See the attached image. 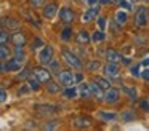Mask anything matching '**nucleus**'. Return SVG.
<instances>
[{
  "label": "nucleus",
  "mask_w": 149,
  "mask_h": 131,
  "mask_svg": "<svg viewBox=\"0 0 149 131\" xmlns=\"http://www.w3.org/2000/svg\"><path fill=\"white\" fill-rule=\"evenodd\" d=\"M133 21H135V24L138 27H148L149 26V8L148 6H139L135 13Z\"/></svg>",
  "instance_id": "f257e3e1"
},
{
  "label": "nucleus",
  "mask_w": 149,
  "mask_h": 131,
  "mask_svg": "<svg viewBox=\"0 0 149 131\" xmlns=\"http://www.w3.org/2000/svg\"><path fill=\"white\" fill-rule=\"evenodd\" d=\"M61 54H63V59L66 61V64H69L72 69H82V61L74 53H71L69 50H63Z\"/></svg>",
  "instance_id": "f03ea898"
},
{
  "label": "nucleus",
  "mask_w": 149,
  "mask_h": 131,
  "mask_svg": "<svg viewBox=\"0 0 149 131\" xmlns=\"http://www.w3.org/2000/svg\"><path fill=\"white\" fill-rule=\"evenodd\" d=\"M59 19H61V22H64L66 26H71L72 22L75 21V13L72 11L69 6H64V8L59 10Z\"/></svg>",
  "instance_id": "7ed1b4c3"
},
{
  "label": "nucleus",
  "mask_w": 149,
  "mask_h": 131,
  "mask_svg": "<svg viewBox=\"0 0 149 131\" xmlns=\"http://www.w3.org/2000/svg\"><path fill=\"white\" fill-rule=\"evenodd\" d=\"M52 61H53V48L48 46V45H45L43 50L39 53V62L42 64V66H48Z\"/></svg>",
  "instance_id": "20e7f679"
},
{
  "label": "nucleus",
  "mask_w": 149,
  "mask_h": 131,
  "mask_svg": "<svg viewBox=\"0 0 149 131\" xmlns=\"http://www.w3.org/2000/svg\"><path fill=\"white\" fill-rule=\"evenodd\" d=\"M32 72H34V75H36L42 83H48V82H52V72H50V69H47V67H43V66L36 67V69H34Z\"/></svg>",
  "instance_id": "39448f33"
},
{
  "label": "nucleus",
  "mask_w": 149,
  "mask_h": 131,
  "mask_svg": "<svg viewBox=\"0 0 149 131\" xmlns=\"http://www.w3.org/2000/svg\"><path fill=\"white\" fill-rule=\"evenodd\" d=\"M103 72L107 78H117L119 73H120V69H119V66H117V62H107L103 66Z\"/></svg>",
  "instance_id": "423d86ee"
},
{
  "label": "nucleus",
  "mask_w": 149,
  "mask_h": 131,
  "mask_svg": "<svg viewBox=\"0 0 149 131\" xmlns=\"http://www.w3.org/2000/svg\"><path fill=\"white\" fill-rule=\"evenodd\" d=\"M120 101V91L117 88H109L104 93V102L106 104H117Z\"/></svg>",
  "instance_id": "0eeeda50"
},
{
  "label": "nucleus",
  "mask_w": 149,
  "mask_h": 131,
  "mask_svg": "<svg viewBox=\"0 0 149 131\" xmlns=\"http://www.w3.org/2000/svg\"><path fill=\"white\" fill-rule=\"evenodd\" d=\"M59 73V83L64 86H72L75 85V75L72 72H69V70H63V72H58Z\"/></svg>",
  "instance_id": "6e6552de"
},
{
  "label": "nucleus",
  "mask_w": 149,
  "mask_h": 131,
  "mask_svg": "<svg viewBox=\"0 0 149 131\" xmlns=\"http://www.w3.org/2000/svg\"><path fill=\"white\" fill-rule=\"evenodd\" d=\"M98 13H100V5H93L84 13L82 19H84V22H90V21H93V19L98 16Z\"/></svg>",
  "instance_id": "1a4fd4ad"
},
{
  "label": "nucleus",
  "mask_w": 149,
  "mask_h": 131,
  "mask_svg": "<svg viewBox=\"0 0 149 131\" xmlns=\"http://www.w3.org/2000/svg\"><path fill=\"white\" fill-rule=\"evenodd\" d=\"M104 54H106L107 62H122V59H123L122 54H120L119 51H116L114 48H107Z\"/></svg>",
  "instance_id": "9d476101"
},
{
  "label": "nucleus",
  "mask_w": 149,
  "mask_h": 131,
  "mask_svg": "<svg viewBox=\"0 0 149 131\" xmlns=\"http://www.w3.org/2000/svg\"><path fill=\"white\" fill-rule=\"evenodd\" d=\"M56 11H58V5H56V3H47V5L43 6V10H42L43 18H47V19L55 18Z\"/></svg>",
  "instance_id": "9b49d317"
},
{
  "label": "nucleus",
  "mask_w": 149,
  "mask_h": 131,
  "mask_svg": "<svg viewBox=\"0 0 149 131\" xmlns=\"http://www.w3.org/2000/svg\"><path fill=\"white\" fill-rule=\"evenodd\" d=\"M5 70L7 72H18V70L21 69V61H18L16 58H13V59H8V61H5Z\"/></svg>",
  "instance_id": "f8f14e48"
},
{
  "label": "nucleus",
  "mask_w": 149,
  "mask_h": 131,
  "mask_svg": "<svg viewBox=\"0 0 149 131\" xmlns=\"http://www.w3.org/2000/svg\"><path fill=\"white\" fill-rule=\"evenodd\" d=\"M72 125H74L75 128H88L91 125V120L88 117L80 115V117H74V118H72Z\"/></svg>",
  "instance_id": "ddd939ff"
},
{
  "label": "nucleus",
  "mask_w": 149,
  "mask_h": 131,
  "mask_svg": "<svg viewBox=\"0 0 149 131\" xmlns=\"http://www.w3.org/2000/svg\"><path fill=\"white\" fill-rule=\"evenodd\" d=\"M79 91H80V98H84V99H88V98L93 96L91 85H88V83H82V85L79 86Z\"/></svg>",
  "instance_id": "4468645a"
},
{
  "label": "nucleus",
  "mask_w": 149,
  "mask_h": 131,
  "mask_svg": "<svg viewBox=\"0 0 149 131\" xmlns=\"http://www.w3.org/2000/svg\"><path fill=\"white\" fill-rule=\"evenodd\" d=\"M11 42H13L15 45H21V46H24L27 40H26L24 32H15V34H11Z\"/></svg>",
  "instance_id": "2eb2a0df"
},
{
  "label": "nucleus",
  "mask_w": 149,
  "mask_h": 131,
  "mask_svg": "<svg viewBox=\"0 0 149 131\" xmlns=\"http://www.w3.org/2000/svg\"><path fill=\"white\" fill-rule=\"evenodd\" d=\"M63 94L66 96V99H75L79 94H80V91H79V88H75V86L72 85V86H66V89L63 91Z\"/></svg>",
  "instance_id": "dca6fc26"
},
{
  "label": "nucleus",
  "mask_w": 149,
  "mask_h": 131,
  "mask_svg": "<svg viewBox=\"0 0 149 131\" xmlns=\"http://www.w3.org/2000/svg\"><path fill=\"white\" fill-rule=\"evenodd\" d=\"M91 85V91H93V96L96 99H104V93H103V89L104 88H101L100 85H98L96 82H93V83H90Z\"/></svg>",
  "instance_id": "f3484780"
},
{
  "label": "nucleus",
  "mask_w": 149,
  "mask_h": 131,
  "mask_svg": "<svg viewBox=\"0 0 149 131\" xmlns=\"http://www.w3.org/2000/svg\"><path fill=\"white\" fill-rule=\"evenodd\" d=\"M40 80L37 78L36 75H29V78H27V85H29V89H32V91H37V89L40 88Z\"/></svg>",
  "instance_id": "a211bd4d"
},
{
  "label": "nucleus",
  "mask_w": 149,
  "mask_h": 131,
  "mask_svg": "<svg viewBox=\"0 0 149 131\" xmlns=\"http://www.w3.org/2000/svg\"><path fill=\"white\" fill-rule=\"evenodd\" d=\"M15 58L18 61H21V62L26 61V53H24V48L21 45H15Z\"/></svg>",
  "instance_id": "6ab92c4d"
},
{
  "label": "nucleus",
  "mask_w": 149,
  "mask_h": 131,
  "mask_svg": "<svg viewBox=\"0 0 149 131\" xmlns=\"http://www.w3.org/2000/svg\"><path fill=\"white\" fill-rule=\"evenodd\" d=\"M90 40H91V37H90V34H88L87 30H80V32L77 34V42H79L80 45H87Z\"/></svg>",
  "instance_id": "aec40b11"
},
{
  "label": "nucleus",
  "mask_w": 149,
  "mask_h": 131,
  "mask_svg": "<svg viewBox=\"0 0 149 131\" xmlns=\"http://www.w3.org/2000/svg\"><path fill=\"white\" fill-rule=\"evenodd\" d=\"M36 109L40 112H56L58 110V105H52V104H36Z\"/></svg>",
  "instance_id": "412c9836"
},
{
  "label": "nucleus",
  "mask_w": 149,
  "mask_h": 131,
  "mask_svg": "<svg viewBox=\"0 0 149 131\" xmlns=\"http://www.w3.org/2000/svg\"><path fill=\"white\" fill-rule=\"evenodd\" d=\"M47 91L52 93V94H58L59 91H61V85L56 82H48L47 83Z\"/></svg>",
  "instance_id": "4be33fe9"
},
{
  "label": "nucleus",
  "mask_w": 149,
  "mask_h": 131,
  "mask_svg": "<svg viewBox=\"0 0 149 131\" xmlns=\"http://www.w3.org/2000/svg\"><path fill=\"white\" fill-rule=\"evenodd\" d=\"M98 117L104 121H111L117 118V114H114V112H98Z\"/></svg>",
  "instance_id": "5701e85b"
},
{
  "label": "nucleus",
  "mask_w": 149,
  "mask_h": 131,
  "mask_svg": "<svg viewBox=\"0 0 149 131\" xmlns=\"http://www.w3.org/2000/svg\"><path fill=\"white\" fill-rule=\"evenodd\" d=\"M93 80L101 86V88H104V89H109L111 88V82L107 80V77H106V78H104V77H95Z\"/></svg>",
  "instance_id": "b1692460"
},
{
  "label": "nucleus",
  "mask_w": 149,
  "mask_h": 131,
  "mask_svg": "<svg viewBox=\"0 0 149 131\" xmlns=\"http://www.w3.org/2000/svg\"><path fill=\"white\" fill-rule=\"evenodd\" d=\"M116 21H117V24H119V26H123L127 21H128V15H127L125 11H117Z\"/></svg>",
  "instance_id": "393cba45"
},
{
  "label": "nucleus",
  "mask_w": 149,
  "mask_h": 131,
  "mask_svg": "<svg viewBox=\"0 0 149 131\" xmlns=\"http://www.w3.org/2000/svg\"><path fill=\"white\" fill-rule=\"evenodd\" d=\"M8 42H11V35H8L7 29H2V32H0V43L2 45H7Z\"/></svg>",
  "instance_id": "a878e982"
},
{
  "label": "nucleus",
  "mask_w": 149,
  "mask_h": 131,
  "mask_svg": "<svg viewBox=\"0 0 149 131\" xmlns=\"http://www.w3.org/2000/svg\"><path fill=\"white\" fill-rule=\"evenodd\" d=\"M103 40H104V32H103V29H101V30L93 32V35H91V42H95V43H100V42H103Z\"/></svg>",
  "instance_id": "bb28decb"
},
{
  "label": "nucleus",
  "mask_w": 149,
  "mask_h": 131,
  "mask_svg": "<svg viewBox=\"0 0 149 131\" xmlns=\"http://www.w3.org/2000/svg\"><path fill=\"white\" fill-rule=\"evenodd\" d=\"M135 118H136V114L133 110H123V114H122L123 121H132V120H135Z\"/></svg>",
  "instance_id": "cd10ccee"
},
{
  "label": "nucleus",
  "mask_w": 149,
  "mask_h": 131,
  "mask_svg": "<svg viewBox=\"0 0 149 131\" xmlns=\"http://www.w3.org/2000/svg\"><path fill=\"white\" fill-rule=\"evenodd\" d=\"M0 58H2V62L8 61V58H10V51H8L7 45H2L0 46Z\"/></svg>",
  "instance_id": "c85d7f7f"
},
{
  "label": "nucleus",
  "mask_w": 149,
  "mask_h": 131,
  "mask_svg": "<svg viewBox=\"0 0 149 131\" xmlns=\"http://www.w3.org/2000/svg\"><path fill=\"white\" fill-rule=\"evenodd\" d=\"M71 37H72V27L71 26H66L61 32V38L63 40H71Z\"/></svg>",
  "instance_id": "c756f323"
},
{
  "label": "nucleus",
  "mask_w": 149,
  "mask_h": 131,
  "mask_svg": "<svg viewBox=\"0 0 149 131\" xmlns=\"http://www.w3.org/2000/svg\"><path fill=\"white\" fill-rule=\"evenodd\" d=\"M122 91L125 93V94H128L132 99H136V98H138V93H136V89H133V88H128V86H123V88H122Z\"/></svg>",
  "instance_id": "7c9ffc66"
},
{
  "label": "nucleus",
  "mask_w": 149,
  "mask_h": 131,
  "mask_svg": "<svg viewBox=\"0 0 149 131\" xmlns=\"http://www.w3.org/2000/svg\"><path fill=\"white\" fill-rule=\"evenodd\" d=\"M31 6L32 8H43L45 6V0H31Z\"/></svg>",
  "instance_id": "2f4dec72"
},
{
  "label": "nucleus",
  "mask_w": 149,
  "mask_h": 131,
  "mask_svg": "<svg viewBox=\"0 0 149 131\" xmlns=\"http://www.w3.org/2000/svg\"><path fill=\"white\" fill-rule=\"evenodd\" d=\"M101 67V64H100V61H91V62H88L87 64V69H90V70H98Z\"/></svg>",
  "instance_id": "473e14b6"
},
{
  "label": "nucleus",
  "mask_w": 149,
  "mask_h": 131,
  "mask_svg": "<svg viewBox=\"0 0 149 131\" xmlns=\"http://www.w3.org/2000/svg\"><path fill=\"white\" fill-rule=\"evenodd\" d=\"M58 126V121L52 120V121H47V125H43V130H55Z\"/></svg>",
  "instance_id": "72a5a7b5"
},
{
  "label": "nucleus",
  "mask_w": 149,
  "mask_h": 131,
  "mask_svg": "<svg viewBox=\"0 0 149 131\" xmlns=\"http://www.w3.org/2000/svg\"><path fill=\"white\" fill-rule=\"evenodd\" d=\"M130 72H132L133 77H141V72H139L138 64H136V66H132V67H130Z\"/></svg>",
  "instance_id": "f704fd0d"
},
{
  "label": "nucleus",
  "mask_w": 149,
  "mask_h": 131,
  "mask_svg": "<svg viewBox=\"0 0 149 131\" xmlns=\"http://www.w3.org/2000/svg\"><path fill=\"white\" fill-rule=\"evenodd\" d=\"M29 75H31L29 70H23L21 73H18L16 78H18V80H27V78H29Z\"/></svg>",
  "instance_id": "c9c22d12"
},
{
  "label": "nucleus",
  "mask_w": 149,
  "mask_h": 131,
  "mask_svg": "<svg viewBox=\"0 0 149 131\" xmlns=\"http://www.w3.org/2000/svg\"><path fill=\"white\" fill-rule=\"evenodd\" d=\"M119 5L122 6V8H125V10H132V3H130L128 0H120Z\"/></svg>",
  "instance_id": "e433bc0d"
},
{
  "label": "nucleus",
  "mask_w": 149,
  "mask_h": 131,
  "mask_svg": "<svg viewBox=\"0 0 149 131\" xmlns=\"http://www.w3.org/2000/svg\"><path fill=\"white\" fill-rule=\"evenodd\" d=\"M139 107H141L144 112H149V102H148V99H144V101L139 102Z\"/></svg>",
  "instance_id": "4c0bfd02"
},
{
  "label": "nucleus",
  "mask_w": 149,
  "mask_h": 131,
  "mask_svg": "<svg viewBox=\"0 0 149 131\" xmlns=\"http://www.w3.org/2000/svg\"><path fill=\"white\" fill-rule=\"evenodd\" d=\"M141 78L144 80V82H149V67H146V69L141 72Z\"/></svg>",
  "instance_id": "58836bf2"
},
{
  "label": "nucleus",
  "mask_w": 149,
  "mask_h": 131,
  "mask_svg": "<svg viewBox=\"0 0 149 131\" xmlns=\"http://www.w3.org/2000/svg\"><path fill=\"white\" fill-rule=\"evenodd\" d=\"M39 46H45V45H43V42L40 40V38H36V40L32 42V50L34 48H39Z\"/></svg>",
  "instance_id": "ea45409f"
},
{
  "label": "nucleus",
  "mask_w": 149,
  "mask_h": 131,
  "mask_svg": "<svg viewBox=\"0 0 149 131\" xmlns=\"http://www.w3.org/2000/svg\"><path fill=\"white\" fill-rule=\"evenodd\" d=\"M98 24H100V29H104V26H106V18L100 16V18H98Z\"/></svg>",
  "instance_id": "a19ab883"
},
{
  "label": "nucleus",
  "mask_w": 149,
  "mask_h": 131,
  "mask_svg": "<svg viewBox=\"0 0 149 131\" xmlns=\"http://www.w3.org/2000/svg\"><path fill=\"white\" fill-rule=\"evenodd\" d=\"M0 96H2V98H0V99H2V102L7 101V91H5V88H2V94H0Z\"/></svg>",
  "instance_id": "79ce46f5"
},
{
  "label": "nucleus",
  "mask_w": 149,
  "mask_h": 131,
  "mask_svg": "<svg viewBox=\"0 0 149 131\" xmlns=\"http://www.w3.org/2000/svg\"><path fill=\"white\" fill-rule=\"evenodd\" d=\"M85 2H87L90 6H93V5H98V0H85Z\"/></svg>",
  "instance_id": "37998d69"
},
{
  "label": "nucleus",
  "mask_w": 149,
  "mask_h": 131,
  "mask_svg": "<svg viewBox=\"0 0 149 131\" xmlns=\"http://www.w3.org/2000/svg\"><path fill=\"white\" fill-rule=\"evenodd\" d=\"M75 80H77V82H82V73H75Z\"/></svg>",
  "instance_id": "c03bdc74"
},
{
  "label": "nucleus",
  "mask_w": 149,
  "mask_h": 131,
  "mask_svg": "<svg viewBox=\"0 0 149 131\" xmlns=\"http://www.w3.org/2000/svg\"><path fill=\"white\" fill-rule=\"evenodd\" d=\"M144 64H149V59H146V61H144Z\"/></svg>",
  "instance_id": "a18cd8bd"
},
{
  "label": "nucleus",
  "mask_w": 149,
  "mask_h": 131,
  "mask_svg": "<svg viewBox=\"0 0 149 131\" xmlns=\"http://www.w3.org/2000/svg\"><path fill=\"white\" fill-rule=\"evenodd\" d=\"M109 2H120V0H109Z\"/></svg>",
  "instance_id": "49530a36"
},
{
  "label": "nucleus",
  "mask_w": 149,
  "mask_h": 131,
  "mask_svg": "<svg viewBox=\"0 0 149 131\" xmlns=\"http://www.w3.org/2000/svg\"><path fill=\"white\" fill-rule=\"evenodd\" d=\"M146 99H148V102H149V96H148V98H146Z\"/></svg>",
  "instance_id": "de8ad7c7"
},
{
  "label": "nucleus",
  "mask_w": 149,
  "mask_h": 131,
  "mask_svg": "<svg viewBox=\"0 0 149 131\" xmlns=\"http://www.w3.org/2000/svg\"><path fill=\"white\" fill-rule=\"evenodd\" d=\"M143 2H149V0H143Z\"/></svg>",
  "instance_id": "09e8293b"
},
{
  "label": "nucleus",
  "mask_w": 149,
  "mask_h": 131,
  "mask_svg": "<svg viewBox=\"0 0 149 131\" xmlns=\"http://www.w3.org/2000/svg\"><path fill=\"white\" fill-rule=\"evenodd\" d=\"M75 2H82V0H75Z\"/></svg>",
  "instance_id": "8fccbe9b"
}]
</instances>
